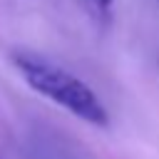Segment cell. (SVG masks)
Listing matches in <instances>:
<instances>
[{"label": "cell", "instance_id": "7a4b0ae2", "mask_svg": "<svg viewBox=\"0 0 159 159\" xmlns=\"http://www.w3.org/2000/svg\"><path fill=\"white\" fill-rule=\"evenodd\" d=\"M89 10H92V15L94 17H99V20H107V15H109V10H112V0H82Z\"/></svg>", "mask_w": 159, "mask_h": 159}, {"label": "cell", "instance_id": "6da1fadb", "mask_svg": "<svg viewBox=\"0 0 159 159\" xmlns=\"http://www.w3.org/2000/svg\"><path fill=\"white\" fill-rule=\"evenodd\" d=\"M12 65L15 70L22 75V80L45 99L55 102L57 107L67 109L70 114H75L77 119L94 124V127H107L109 114L104 109V104L99 102V97L94 94V89L89 84H84L77 75H72L70 70L60 67L57 62L27 52V50H15L12 52Z\"/></svg>", "mask_w": 159, "mask_h": 159}]
</instances>
